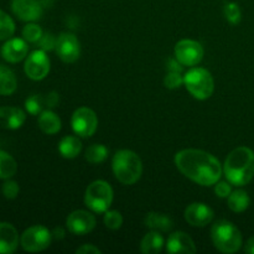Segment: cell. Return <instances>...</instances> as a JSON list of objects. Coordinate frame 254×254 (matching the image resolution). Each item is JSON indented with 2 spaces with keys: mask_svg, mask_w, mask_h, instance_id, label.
<instances>
[{
  "mask_svg": "<svg viewBox=\"0 0 254 254\" xmlns=\"http://www.w3.org/2000/svg\"><path fill=\"white\" fill-rule=\"evenodd\" d=\"M37 124H39V128L41 129L42 133L47 134V135H54L61 130V119L55 112L50 111V109L42 111L39 114Z\"/></svg>",
  "mask_w": 254,
  "mask_h": 254,
  "instance_id": "d6986e66",
  "label": "cell"
},
{
  "mask_svg": "<svg viewBox=\"0 0 254 254\" xmlns=\"http://www.w3.org/2000/svg\"><path fill=\"white\" fill-rule=\"evenodd\" d=\"M211 240L216 250L222 253L232 254L242 247V233L227 220H218L211 228Z\"/></svg>",
  "mask_w": 254,
  "mask_h": 254,
  "instance_id": "277c9868",
  "label": "cell"
},
{
  "mask_svg": "<svg viewBox=\"0 0 254 254\" xmlns=\"http://www.w3.org/2000/svg\"><path fill=\"white\" fill-rule=\"evenodd\" d=\"M20 237L17 230L9 222H0V254H11L17 250Z\"/></svg>",
  "mask_w": 254,
  "mask_h": 254,
  "instance_id": "ac0fdd59",
  "label": "cell"
},
{
  "mask_svg": "<svg viewBox=\"0 0 254 254\" xmlns=\"http://www.w3.org/2000/svg\"><path fill=\"white\" fill-rule=\"evenodd\" d=\"M195 242L192 238L185 232H174L169 236L168 242H166V252L170 254L176 253H185V254H193L196 253Z\"/></svg>",
  "mask_w": 254,
  "mask_h": 254,
  "instance_id": "2e32d148",
  "label": "cell"
},
{
  "mask_svg": "<svg viewBox=\"0 0 254 254\" xmlns=\"http://www.w3.org/2000/svg\"><path fill=\"white\" fill-rule=\"evenodd\" d=\"M185 220L186 222L193 227H205L210 225L213 220V210L202 202H193L190 203L185 208Z\"/></svg>",
  "mask_w": 254,
  "mask_h": 254,
  "instance_id": "5bb4252c",
  "label": "cell"
},
{
  "mask_svg": "<svg viewBox=\"0 0 254 254\" xmlns=\"http://www.w3.org/2000/svg\"><path fill=\"white\" fill-rule=\"evenodd\" d=\"M17 88V79L14 71L0 64V96H10Z\"/></svg>",
  "mask_w": 254,
  "mask_h": 254,
  "instance_id": "44dd1931",
  "label": "cell"
},
{
  "mask_svg": "<svg viewBox=\"0 0 254 254\" xmlns=\"http://www.w3.org/2000/svg\"><path fill=\"white\" fill-rule=\"evenodd\" d=\"M222 169L231 185H247L254 176V151L247 146L236 148L228 154Z\"/></svg>",
  "mask_w": 254,
  "mask_h": 254,
  "instance_id": "7a4b0ae2",
  "label": "cell"
},
{
  "mask_svg": "<svg viewBox=\"0 0 254 254\" xmlns=\"http://www.w3.org/2000/svg\"><path fill=\"white\" fill-rule=\"evenodd\" d=\"M71 126L77 135L89 138L98 128V117L88 107H79L72 114Z\"/></svg>",
  "mask_w": 254,
  "mask_h": 254,
  "instance_id": "ba28073f",
  "label": "cell"
},
{
  "mask_svg": "<svg viewBox=\"0 0 254 254\" xmlns=\"http://www.w3.org/2000/svg\"><path fill=\"white\" fill-rule=\"evenodd\" d=\"M109 150L103 144H93L86 150V160L91 164H101L108 158Z\"/></svg>",
  "mask_w": 254,
  "mask_h": 254,
  "instance_id": "484cf974",
  "label": "cell"
},
{
  "mask_svg": "<svg viewBox=\"0 0 254 254\" xmlns=\"http://www.w3.org/2000/svg\"><path fill=\"white\" fill-rule=\"evenodd\" d=\"M164 84L169 89H176L184 84V77L181 76L180 72L170 71L164 78Z\"/></svg>",
  "mask_w": 254,
  "mask_h": 254,
  "instance_id": "d6a6232c",
  "label": "cell"
},
{
  "mask_svg": "<svg viewBox=\"0 0 254 254\" xmlns=\"http://www.w3.org/2000/svg\"><path fill=\"white\" fill-rule=\"evenodd\" d=\"M1 56L9 64H19L27 57L29 46L24 39L19 37H10L1 46Z\"/></svg>",
  "mask_w": 254,
  "mask_h": 254,
  "instance_id": "9a60e30c",
  "label": "cell"
},
{
  "mask_svg": "<svg viewBox=\"0 0 254 254\" xmlns=\"http://www.w3.org/2000/svg\"><path fill=\"white\" fill-rule=\"evenodd\" d=\"M175 165L183 175L201 186H212L222 175L217 158L200 149H184L175 155Z\"/></svg>",
  "mask_w": 254,
  "mask_h": 254,
  "instance_id": "6da1fadb",
  "label": "cell"
},
{
  "mask_svg": "<svg viewBox=\"0 0 254 254\" xmlns=\"http://www.w3.org/2000/svg\"><path fill=\"white\" fill-rule=\"evenodd\" d=\"M82 150V143L78 136L67 135L61 139L59 144V151L64 159H74Z\"/></svg>",
  "mask_w": 254,
  "mask_h": 254,
  "instance_id": "603a6c76",
  "label": "cell"
},
{
  "mask_svg": "<svg viewBox=\"0 0 254 254\" xmlns=\"http://www.w3.org/2000/svg\"><path fill=\"white\" fill-rule=\"evenodd\" d=\"M164 247V238L160 232L151 231L146 233L140 242V251L144 254H158Z\"/></svg>",
  "mask_w": 254,
  "mask_h": 254,
  "instance_id": "7402d4cb",
  "label": "cell"
},
{
  "mask_svg": "<svg viewBox=\"0 0 254 254\" xmlns=\"http://www.w3.org/2000/svg\"><path fill=\"white\" fill-rule=\"evenodd\" d=\"M104 225H106L107 228H109V230H119V228L122 227V225H123V216L121 215V212H118V211H106L104 212Z\"/></svg>",
  "mask_w": 254,
  "mask_h": 254,
  "instance_id": "f546056e",
  "label": "cell"
},
{
  "mask_svg": "<svg viewBox=\"0 0 254 254\" xmlns=\"http://www.w3.org/2000/svg\"><path fill=\"white\" fill-rule=\"evenodd\" d=\"M56 54L60 59L66 64H73L79 59L81 55V46L79 41L71 32H62L57 37L56 41Z\"/></svg>",
  "mask_w": 254,
  "mask_h": 254,
  "instance_id": "8fae6325",
  "label": "cell"
},
{
  "mask_svg": "<svg viewBox=\"0 0 254 254\" xmlns=\"http://www.w3.org/2000/svg\"><path fill=\"white\" fill-rule=\"evenodd\" d=\"M22 39L26 42H30V44H36L42 36V30L41 27L37 24H34V22H29L27 25H25L24 29H22Z\"/></svg>",
  "mask_w": 254,
  "mask_h": 254,
  "instance_id": "83f0119b",
  "label": "cell"
},
{
  "mask_svg": "<svg viewBox=\"0 0 254 254\" xmlns=\"http://www.w3.org/2000/svg\"><path fill=\"white\" fill-rule=\"evenodd\" d=\"M169 71H174V72H180L181 73V69H183V66H181L180 62L178 61V60H170L169 61Z\"/></svg>",
  "mask_w": 254,
  "mask_h": 254,
  "instance_id": "74e56055",
  "label": "cell"
},
{
  "mask_svg": "<svg viewBox=\"0 0 254 254\" xmlns=\"http://www.w3.org/2000/svg\"><path fill=\"white\" fill-rule=\"evenodd\" d=\"M145 226L156 232H169L173 230L174 222L165 213L149 212L145 217Z\"/></svg>",
  "mask_w": 254,
  "mask_h": 254,
  "instance_id": "ffe728a7",
  "label": "cell"
},
{
  "mask_svg": "<svg viewBox=\"0 0 254 254\" xmlns=\"http://www.w3.org/2000/svg\"><path fill=\"white\" fill-rule=\"evenodd\" d=\"M17 171V163L7 151L0 149V179H11Z\"/></svg>",
  "mask_w": 254,
  "mask_h": 254,
  "instance_id": "d4e9b609",
  "label": "cell"
},
{
  "mask_svg": "<svg viewBox=\"0 0 254 254\" xmlns=\"http://www.w3.org/2000/svg\"><path fill=\"white\" fill-rule=\"evenodd\" d=\"M11 11L21 21L34 22L41 19L44 5L40 0H12Z\"/></svg>",
  "mask_w": 254,
  "mask_h": 254,
  "instance_id": "4fadbf2b",
  "label": "cell"
},
{
  "mask_svg": "<svg viewBox=\"0 0 254 254\" xmlns=\"http://www.w3.org/2000/svg\"><path fill=\"white\" fill-rule=\"evenodd\" d=\"M112 169L119 183L123 185H133L141 178L143 163L136 153L128 149H122L114 154Z\"/></svg>",
  "mask_w": 254,
  "mask_h": 254,
  "instance_id": "3957f363",
  "label": "cell"
},
{
  "mask_svg": "<svg viewBox=\"0 0 254 254\" xmlns=\"http://www.w3.org/2000/svg\"><path fill=\"white\" fill-rule=\"evenodd\" d=\"M113 202V189L107 181L96 180L88 185L84 192V205L96 213L108 211Z\"/></svg>",
  "mask_w": 254,
  "mask_h": 254,
  "instance_id": "8992f818",
  "label": "cell"
},
{
  "mask_svg": "<svg viewBox=\"0 0 254 254\" xmlns=\"http://www.w3.org/2000/svg\"><path fill=\"white\" fill-rule=\"evenodd\" d=\"M52 232L42 225H35L26 228L20 236V246L30 253L42 252L50 247L52 241Z\"/></svg>",
  "mask_w": 254,
  "mask_h": 254,
  "instance_id": "52a82bcc",
  "label": "cell"
},
{
  "mask_svg": "<svg viewBox=\"0 0 254 254\" xmlns=\"http://www.w3.org/2000/svg\"><path fill=\"white\" fill-rule=\"evenodd\" d=\"M175 59L180 62L183 66L193 67L200 64L203 59V47L200 42L195 40H181L175 45L174 49Z\"/></svg>",
  "mask_w": 254,
  "mask_h": 254,
  "instance_id": "9c48e42d",
  "label": "cell"
},
{
  "mask_svg": "<svg viewBox=\"0 0 254 254\" xmlns=\"http://www.w3.org/2000/svg\"><path fill=\"white\" fill-rule=\"evenodd\" d=\"M245 251H246V253L254 254V236L247 241V245H246Z\"/></svg>",
  "mask_w": 254,
  "mask_h": 254,
  "instance_id": "ab89813d",
  "label": "cell"
},
{
  "mask_svg": "<svg viewBox=\"0 0 254 254\" xmlns=\"http://www.w3.org/2000/svg\"><path fill=\"white\" fill-rule=\"evenodd\" d=\"M44 104H46L45 103V99L40 94H34V96H30L29 98H26V101H25V109L31 116H39L42 112Z\"/></svg>",
  "mask_w": 254,
  "mask_h": 254,
  "instance_id": "f1b7e54d",
  "label": "cell"
},
{
  "mask_svg": "<svg viewBox=\"0 0 254 254\" xmlns=\"http://www.w3.org/2000/svg\"><path fill=\"white\" fill-rule=\"evenodd\" d=\"M20 192L19 184L16 181L11 180V179H7L5 180V183L2 184L1 186V193L5 198L7 200H14V198L17 197Z\"/></svg>",
  "mask_w": 254,
  "mask_h": 254,
  "instance_id": "1f68e13d",
  "label": "cell"
},
{
  "mask_svg": "<svg viewBox=\"0 0 254 254\" xmlns=\"http://www.w3.org/2000/svg\"><path fill=\"white\" fill-rule=\"evenodd\" d=\"M56 41L57 39H55L54 35L46 32V34H42L41 39L36 42V45L39 46L40 50H44V51H51V50H54L55 47H56Z\"/></svg>",
  "mask_w": 254,
  "mask_h": 254,
  "instance_id": "836d02e7",
  "label": "cell"
},
{
  "mask_svg": "<svg viewBox=\"0 0 254 254\" xmlns=\"http://www.w3.org/2000/svg\"><path fill=\"white\" fill-rule=\"evenodd\" d=\"M60 102V96L57 92H50L49 94H47L46 99H45V103H46V106L49 107V108H54V107H56L57 104H59Z\"/></svg>",
  "mask_w": 254,
  "mask_h": 254,
  "instance_id": "8d00e7d4",
  "label": "cell"
},
{
  "mask_svg": "<svg viewBox=\"0 0 254 254\" xmlns=\"http://www.w3.org/2000/svg\"><path fill=\"white\" fill-rule=\"evenodd\" d=\"M215 192L218 197L221 198H227L228 196L232 192V189L228 181H220V183L215 184Z\"/></svg>",
  "mask_w": 254,
  "mask_h": 254,
  "instance_id": "e575fe53",
  "label": "cell"
},
{
  "mask_svg": "<svg viewBox=\"0 0 254 254\" xmlns=\"http://www.w3.org/2000/svg\"><path fill=\"white\" fill-rule=\"evenodd\" d=\"M228 207L236 213L245 212L248 207H250L251 198L250 195L247 193V191L245 190H236L233 192H231V195L228 196Z\"/></svg>",
  "mask_w": 254,
  "mask_h": 254,
  "instance_id": "cb8c5ba5",
  "label": "cell"
},
{
  "mask_svg": "<svg viewBox=\"0 0 254 254\" xmlns=\"http://www.w3.org/2000/svg\"><path fill=\"white\" fill-rule=\"evenodd\" d=\"M25 74L32 81H41L50 72V59L44 50H35L25 60Z\"/></svg>",
  "mask_w": 254,
  "mask_h": 254,
  "instance_id": "30bf717a",
  "label": "cell"
},
{
  "mask_svg": "<svg viewBox=\"0 0 254 254\" xmlns=\"http://www.w3.org/2000/svg\"><path fill=\"white\" fill-rule=\"evenodd\" d=\"M52 237L55 240H62L64 237V231L62 227H56L54 231H52Z\"/></svg>",
  "mask_w": 254,
  "mask_h": 254,
  "instance_id": "f35d334b",
  "label": "cell"
},
{
  "mask_svg": "<svg viewBox=\"0 0 254 254\" xmlns=\"http://www.w3.org/2000/svg\"><path fill=\"white\" fill-rule=\"evenodd\" d=\"M184 86L191 96L198 101L208 99L215 91V81L210 71L202 67H193L184 76Z\"/></svg>",
  "mask_w": 254,
  "mask_h": 254,
  "instance_id": "5b68a950",
  "label": "cell"
},
{
  "mask_svg": "<svg viewBox=\"0 0 254 254\" xmlns=\"http://www.w3.org/2000/svg\"><path fill=\"white\" fill-rule=\"evenodd\" d=\"M96 217L91 212L84 210L73 211L66 220V226L72 235L84 236L92 232L96 227Z\"/></svg>",
  "mask_w": 254,
  "mask_h": 254,
  "instance_id": "7c38bea8",
  "label": "cell"
},
{
  "mask_svg": "<svg viewBox=\"0 0 254 254\" xmlns=\"http://www.w3.org/2000/svg\"><path fill=\"white\" fill-rule=\"evenodd\" d=\"M26 121V114L21 108L4 106L0 107V127L9 130L21 128Z\"/></svg>",
  "mask_w": 254,
  "mask_h": 254,
  "instance_id": "e0dca14e",
  "label": "cell"
},
{
  "mask_svg": "<svg viewBox=\"0 0 254 254\" xmlns=\"http://www.w3.org/2000/svg\"><path fill=\"white\" fill-rule=\"evenodd\" d=\"M225 15L226 19L232 25L240 24L241 19H242V12H241L238 4H236V2H228V4H226Z\"/></svg>",
  "mask_w": 254,
  "mask_h": 254,
  "instance_id": "4dcf8cb0",
  "label": "cell"
},
{
  "mask_svg": "<svg viewBox=\"0 0 254 254\" xmlns=\"http://www.w3.org/2000/svg\"><path fill=\"white\" fill-rule=\"evenodd\" d=\"M77 254H101L102 251L93 245H83L76 250Z\"/></svg>",
  "mask_w": 254,
  "mask_h": 254,
  "instance_id": "d590c367",
  "label": "cell"
},
{
  "mask_svg": "<svg viewBox=\"0 0 254 254\" xmlns=\"http://www.w3.org/2000/svg\"><path fill=\"white\" fill-rule=\"evenodd\" d=\"M14 20L11 19V16H9V14H6V12L0 9V41L10 39L14 35Z\"/></svg>",
  "mask_w": 254,
  "mask_h": 254,
  "instance_id": "4316f807",
  "label": "cell"
}]
</instances>
